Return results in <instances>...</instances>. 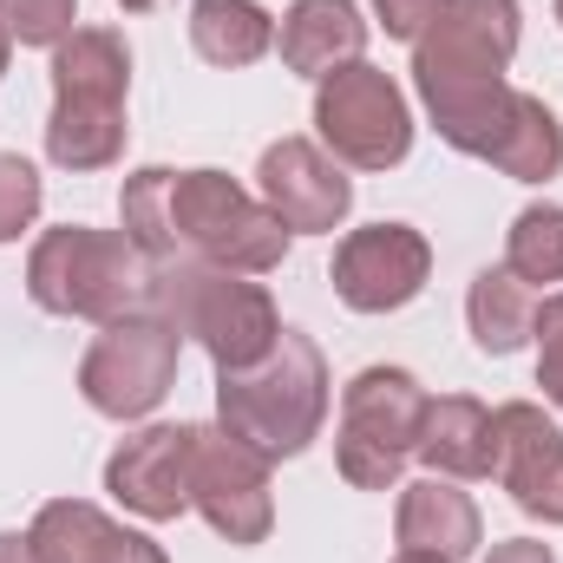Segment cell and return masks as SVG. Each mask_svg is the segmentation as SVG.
<instances>
[{"instance_id":"27","label":"cell","mask_w":563,"mask_h":563,"mask_svg":"<svg viewBox=\"0 0 563 563\" xmlns=\"http://www.w3.org/2000/svg\"><path fill=\"white\" fill-rule=\"evenodd\" d=\"M531 341H538V387H544L551 407H563V288L538 301V334Z\"/></svg>"},{"instance_id":"8","label":"cell","mask_w":563,"mask_h":563,"mask_svg":"<svg viewBox=\"0 0 563 563\" xmlns=\"http://www.w3.org/2000/svg\"><path fill=\"white\" fill-rule=\"evenodd\" d=\"M177 347H184V334L164 314H151V308H132V314L106 321L92 334L86 361H79L86 407L106 413V420H144V413H157L164 394H170V380H177Z\"/></svg>"},{"instance_id":"29","label":"cell","mask_w":563,"mask_h":563,"mask_svg":"<svg viewBox=\"0 0 563 563\" xmlns=\"http://www.w3.org/2000/svg\"><path fill=\"white\" fill-rule=\"evenodd\" d=\"M485 563H558V558H551V544H538V538H505V544H492Z\"/></svg>"},{"instance_id":"31","label":"cell","mask_w":563,"mask_h":563,"mask_svg":"<svg viewBox=\"0 0 563 563\" xmlns=\"http://www.w3.org/2000/svg\"><path fill=\"white\" fill-rule=\"evenodd\" d=\"M7 59H13V33H7V20H0V79H7Z\"/></svg>"},{"instance_id":"24","label":"cell","mask_w":563,"mask_h":563,"mask_svg":"<svg viewBox=\"0 0 563 563\" xmlns=\"http://www.w3.org/2000/svg\"><path fill=\"white\" fill-rule=\"evenodd\" d=\"M505 269L518 282H563V203H531L505 230Z\"/></svg>"},{"instance_id":"25","label":"cell","mask_w":563,"mask_h":563,"mask_svg":"<svg viewBox=\"0 0 563 563\" xmlns=\"http://www.w3.org/2000/svg\"><path fill=\"white\" fill-rule=\"evenodd\" d=\"M40 203H46L40 170L20 151H0V243H20V230H33Z\"/></svg>"},{"instance_id":"28","label":"cell","mask_w":563,"mask_h":563,"mask_svg":"<svg viewBox=\"0 0 563 563\" xmlns=\"http://www.w3.org/2000/svg\"><path fill=\"white\" fill-rule=\"evenodd\" d=\"M439 7H445V0H374V20L387 26V40H407V46H413L426 26L439 20Z\"/></svg>"},{"instance_id":"10","label":"cell","mask_w":563,"mask_h":563,"mask_svg":"<svg viewBox=\"0 0 563 563\" xmlns=\"http://www.w3.org/2000/svg\"><path fill=\"white\" fill-rule=\"evenodd\" d=\"M328 276L354 314H394V308L420 301L426 276H432V243L413 223H367V230L341 236Z\"/></svg>"},{"instance_id":"23","label":"cell","mask_w":563,"mask_h":563,"mask_svg":"<svg viewBox=\"0 0 563 563\" xmlns=\"http://www.w3.org/2000/svg\"><path fill=\"white\" fill-rule=\"evenodd\" d=\"M170 177H177L170 164H144L119 190V223L139 243L144 263H170L177 256V236H170Z\"/></svg>"},{"instance_id":"9","label":"cell","mask_w":563,"mask_h":563,"mask_svg":"<svg viewBox=\"0 0 563 563\" xmlns=\"http://www.w3.org/2000/svg\"><path fill=\"white\" fill-rule=\"evenodd\" d=\"M190 511L243 551L263 544L276 525L269 459L223 426H190Z\"/></svg>"},{"instance_id":"21","label":"cell","mask_w":563,"mask_h":563,"mask_svg":"<svg viewBox=\"0 0 563 563\" xmlns=\"http://www.w3.org/2000/svg\"><path fill=\"white\" fill-rule=\"evenodd\" d=\"M190 46H197V59L243 73L276 46V20L256 0H190Z\"/></svg>"},{"instance_id":"4","label":"cell","mask_w":563,"mask_h":563,"mask_svg":"<svg viewBox=\"0 0 563 563\" xmlns=\"http://www.w3.org/2000/svg\"><path fill=\"white\" fill-rule=\"evenodd\" d=\"M151 288V263L139 256V243L125 230H92V223H59L33 243L26 256V295L46 314L66 321H119L144 308Z\"/></svg>"},{"instance_id":"19","label":"cell","mask_w":563,"mask_h":563,"mask_svg":"<svg viewBox=\"0 0 563 563\" xmlns=\"http://www.w3.org/2000/svg\"><path fill=\"white\" fill-rule=\"evenodd\" d=\"M125 106H99V99H53L46 119V157L59 170H112L125 157Z\"/></svg>"},{"instance_id":"11","label":"cell","mask_w":563,"mask_h":563,"mask_svg":"<svg viewBox=\"0 0 563 563\" xmlns=\"http://www.w3.org/2000/svg\"><path fill=\"white\" fill-rule=\"evenodd\" d=\"M492 478L538 525H563V426L538 400H505L492 413Z\"/></svg>"},{"instance_id":"1","label":"cell","mask_w":563,"mask_h":563,"mask_svg":"<svg viewBox=\"0 0 563 563\" xmlns=\"http://www.w3.org/2000/svg\"><path fill=\"white\" fill-rule=\"evenodd\" d=\"M525 40L518 0H445L439 20L413 40V86L432 132L459 157H492L505 139L518 86L505 79Z\"/></svg>"},{"instance_id":"17","label":"cell","mask_w":563,"mask_h":563,"mask_svg":"<svg viewBox=\"0 0 563 563\" xmlns=\"http://www.w3.org/2000/svg\"><path fill=\"white\" fill-rule=\"evenodd\" d=\"M420 459L439 478H492V407L472 394H439L426 400Z\"/></svg>"},{"instance_id":"13","label":"cell","mask_w":563,"mask_h":563,"mask_svg":"<svg viewBox=\"0 0 563 563\" xmlns=\"http://www.w3.org/2000/svg\"><path fill=\"white\" fill-rule=\"evenodd\" d=\"M106 492L144 525H170L190 511V426H144L106 459Z\"/></svg>"},{"instance_id":"33","label":"cell","mask_w":563,"mask_h":563,"mask_svg":"<svg viewBox=\"0 0 563 563\" xmlns=\"http://www.w3.org/2000/svg\"><path fill=\"white\" fill-rule=\"evenodd\" d=\"M394 563H452V558H432V551H400Z\"/></svg>"},{"instance_id":"14","label":"cell","mask_w":563,"mask_h":563,"mask_svg":"<svg viewBox=\"0 0 563 563\" xmlns=\"http://www.w3.org/2000/svg\"><path fill=\"white\" fill-rule=\"evenodd\" d=\"M40 563H170L164 544H151L144 531H125L119 518H106L86 498H53L33 511L26 525Z\"/></svg>"},{"instance_id":"5","label":"cell","mask_w":563,"mask_h":563,"mask_svg":"<svg viewBox=\"0 0 563 563\" xmlns=\"http://www.w3.org/2000/svg\"><path fill=\"white\" fill-rule=\"evenodd\" d=\"M170 236L177 256H203L236 276H269L288 263V223L263 197H250L230 170H177L170 177Z\"/></svg>"},{"instance_id":"18","label":"cell","mask_w":563,"mask_h":563,"mask_svg":"<svg viewBox=\"0 0 563 563\" xmlns=\"http://www.w3.org/2000/svg\"><path fill=\"white\" fill-rule=\"evenodd\" d=\"M132 86V46L112 26H73L53 46V99H99V106H125Z\"/></svg>"},{"instance_id":"3","label":"cell","mask_w":563,"mask_h":563,"mask_svg":"<svg viewBox=\"0 0 563 563\" xmlns=\"http://www.w3.org/2000/svg\"><path fill=\"white\" fill-rule=\"evenodd\" d=\"M328 420V361L301 328H282V341L243 374H217V426L256 445L269 465L301 459Z\"/></svg>"},{"instance_id":"22","label":"cell","mask_w":563,"mask_h":563,"mask_svg":"<svg viewBox=\"0 0 563 563\" xmlns=\"http://www.w3.org/2000/svg\"><path fill=\"white\" fill-rule=\"evenodd\" d=\"M485 164H498L505 177H518V184H551L563 170V125L558 112L538 99V92H518L511 99V119H505V139L492 144V157Z\"/></svg>"},{"instance_id":"32","label":"cell","mask_w":563,"mask_h":563,"mask_svg":"<svg viewBox=\"0 0 563 563\" xmlns=\"http://www.w3.org/2000/svg\"><path fill=\"white\" fill-rule=\"evenodd\" d=\"M125 13H157V7H170V0H119Z\"/></svg>"},{"instance_id":"30","label":"cell","mask_w":563,"mask_h":563,"mask_svg":"<svg viewBox=\"0 0 563 563\" xmlns=\"http://www.w3.org/2000/svg\"><path fill=\"white\" fill-rule=\"evenodd\" d=\"M0 563H40L33 538H26V531H0Z\"/></svg>"},{"instance_id":"12","label":"cell","mask_w":563,"mask_h":563,"mask_svg":"<svg viewBox=\"0 0 563 563\" xmlns=\"http://www.w3.org/2000/svg\"><path fill=\"white\" fill-rule=\"evenodd\" d=\"M256 190L263 203L288 223V236H328L347 223L354 210V184L347 164H334L314 139H276L256 164Z\"/></svg>"},{"instance_id":"6","label":"cell","mask_w":563,"mask_h":563,"mask_svg":"<svg viewBox=\"0 0 563 563\" xmlns=\"http://www.w3.org/2000/svg\"><path fill=\"white\" fill-rule=\"evenodd\" d=\"M426 394L407 367H361L341 387V426H334V465L354 492H394L407 465L420 459Z\"/></svg>"},{"instance_id":"15","label":"cell","mask_w":563,"mask_h":563,"mask_svg":"<svg viewBox=\"0 0 563 563\" xmlns=\"http://www.w3.org/2000/svg\"><path fill=\"white\" fill-rule=\"evenodd\" d=\"M282 66L301 79H328L367 53V20L354 0H295L276 26Z\"/></svg>"},{"instance_id":"2","label":"cell","mask_w":563,"mask_h":563,"mask_svg":"<svg viewBox=\"0 0 563 563\" xmlns=\"http://www.w3.org/2000/svg\"><path fill=\"white\" fill-rule=\"evenodd\" d=\"M144 308L164 314L177 334H190V341L217 361V374L256 367V361L282 341V314H276V301H269V288L256 276L217 269V263H203V256L151 263Z\"/></svg>"},{"instance_id":"7","label":"cell","mask_w":563,"mask_h":563,"mask_svg":"<svg viewBox=\"0 0 563 563\" xmlns=\"http://www.w3.org/2000/svg\"><path fill=\"white\" fill-rule=\"evenodd\" d=\"M314 144L347 170H394L413 151V106L394 73L354 59L314 79Z\"/></svg>"},{"instance_id":"20","label":"cell","mask_w":563,"mask_h":563,"mask_svg":"<svg viewBox=\"0 0 563 563\" xmlns=\"http://www.w3.org/2000/svg\"><path fill=\"white\" fill-rule=\"evenodd\" d=\"M465 321H472V341L478 354H518L531 334H538V295L531 282H518L505 263L498 269H478L465 288Z\"/></svg>"},{"instance_id":"34","label":"cell","mask_w":563,"mask_h":563,"mask_svg":"<svg viewBox=\"0 0 563 563\" xmlns=\"http://www.w3.org/2000/svg\"><path fill=\"white\" fill-rule=\"evenodd\" d=\"M551 7H558V26H563V0H551Z\"/></svg>"},{"instance_id":"26","label":"cell","mask_w":563,"mask_h":563,"mask_svg":"<svg viewBox=\"0 0 563 563\" xmlns=\"http://www.w3.org/2000/svg\"><path fill=\"white\" fill-rule=\"evenodd\" d=\"M0 20L13 33V46H59L79 20V0H0Z\"/></svg>"},{"instance_id":"16","label":"cell","mask_w":563,"mask_h":563,"mask_svg":"<svg viewBox=\"0 0 563 563\" xmlns=\"http://www.w3.org/2000/svg\"><path fill=\"white\" fill-rule=\"evenodd\" d=\"M394 531H400V551H432V558H472L485 544V518L478 505L459 492V478H420V485H400V511H394Z\"/></svg>"}]
</instances>
